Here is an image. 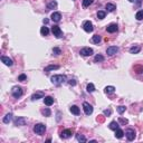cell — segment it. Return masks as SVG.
<instances>
[{
	"label": "cell",
	"instance_id": "obj_33",
	"mask_svg": "<svg viewBox=\"0 0 143 143\" xmlns=\"http://www.w3.org/2000/svg\"><path fill=\"white\" fill-rule=\"evenodd\" d=\"M41 114H42V115H45V116H51V111L49 109H45V110H42V111H41Z\"/></svg>",
	"mask_w": 143,
	"mask_h": 143
},
{
	"label": "cell",
	"instance_id": "obj_18",
	"mask_svg": "<svg viewBox=\"0 0 143 143\" xmlns=\"http://www.w3.org/2000/svg\"><path fill=\"white\" fill-rule=\"evenodd\" d=\"M58 68H59V66H58V65H49V66L45 67L44 72L48 73V72H51V71H55V69H58Z\"/></svg>",
	"mask_w": 143,
	"mask_h": 143
},
{
	"label": "cell",
	"instance_id": "obj_41",
	"mask_svg": "<svg viewBox=\"0 0 143 143\" xmlns=\"http://www.w3.org/2000/svg\"><path fill=\"white\" fill-rule=\"evenodd\" d=\"M68 84L72 85V86H75V85H76V82H75V80H71V81L68 82Z\"/></svg>",
	"mask_w": 143,
	"mask_h": 143
},
{
	"label": "cell",
	"instance_id": "obj_36",
	"mask_svg": "<svg viewBox=\"0 0 143 143\" xmlns=\"http://www.w3.org/2000/svg\"><path fill=\"white\" fill-rule=\"evenodd\" d=\"M125 110H126V107H125V106H119V107H117V112H119L120 114L124 113Z\"/></svg>",
	"mask_w": 143,
	"mask_h": 143
},
{
	"label": "cell",
	"instance_id": "obj_35",
	"mask_svg": "<svg viewBox=\"0 0 143 143\" xmlns=\"http://www.w3.org/2000/svg\"><path fill=\"white\" fill-rule=\"evenodd\" d=\"M26 80H27V76L25 74H21L18 76V81H20V82H25Z\"/></svg>",
	"mask_w": 143,
	"mask_h": 143
},
{
	"label": "cell",
	"instance_id": "obj_44",
	"mask_svg": "<svg viewBox=\"0 0 143 143\" xmlns=\"http://www.w3.org/2000/svg\"><path fill=\"white\" fill-rule=\"evenodd\" d=\"M130 1H131V2H134V1H135V0H130Z\"/></svg>",
	"mask_w": 143,
	"mask_h": 143
},
{
	"label": "cell",
	"instance_id": "obj_43",
	"mask_svg": "<svg viewBox=\"0 0 143 143\" xmlns=\"http://www.w3.org/2000/svg\"><path fill=\"white\" fill-rule=\"evenodd\" d=\"M42 21H44V24H48V21H49V20H48V19H44V20H42Z\"/></svg>",
	"mask_w": 143,
	"mask_h": 143
},
{
	"label": "cell",
	"instance_id": "obj_5",
	"mask_svg": "<svg viewBox=\"0 0 143 143\" xmlns=\"http://www.w3.org/2000/svg\"><path fill=\"white\" fill-rule=\"evenodd\" d=\"M83 29L86 32H92L93 29H94V27H93V24L90 20H86L83 22Z\"/></svg>",
	"mask_w": 143,
	"mask_h": 143
},
{
	"label": "cell",
	"instance_id": "obj_6",
	"mask_svg": "<svg viewBox=\"0 0 143 143\" xmlns=\"http://www.w3.org/2000/svg\"><path fill=\"white\" fill-rule=\"evenodd\" d=\"M51 31H53L54 36H55L56 38H61L63 37V31H61V29L59 28L58 26H53L51 27Z\"/></svg>",
	"mask_w": 143,
	"mask_h": 143
},
{
	"label": "cell",
	"instance_id": "obj_27",
	"mask_svg": "<svg viewBox=\"0 0 143 143\" xmlns=\"http://www.w3.org/2000/svg\"><path fill=\"white\" fill-rule=\"evenodd\" d=\"M47 7L49 9H54V8H56V7H57V2H56L55 0H51V1L47 3Z\"/></svg>",
	"mask_w": 143,
	"mask_h": 143
},
{
	"label": "cell",
	"instance_id": "obj_30",
	"mask_svg": "<svg viewBox=\"0 0 143 143\" xmlns=\"http://www.w3.org/2000/svg\"><path fill=\"white\" fill-rule=\"evenodd\" d=\"M94 61H95L96 63H102V61H104V57H103L102 55H100V54H98V55H96V56H95Z\"/></svg>",
	"mask_w": 143,
	"mask_h": 143
},
{
	"label": "cell",
	"instance_id": "obj_29",
	"mask_svg": "<svg viewBox=\"0 0 143 143\" xmlns=\"http://www.w3.org/2000/svg\"><path fill=\"white\" fill-rule=\"evenodd\" d=\"M93 1H94V0H83L82 5H83V7H84V8H87L88 6L93 3Z\"/></svg>",
	"mask_w": 143,
	"mask_h": 143
},
{
	"label": "cell",
	"instance_id": "obj_17",
	"mask_svg": "<svg viewBox=\"0 0 143 143\" xmlns=\"http://www.w3.org/2000/svg\"><path fill=\"white\" fill-rule=\"evenodd\" d=\"M69 111L72 112L73 114H75V115H80V113H81V111H80V107L78 106H76V105H73L69 109Z\"/></svg>",
	"mask_w": 143,
	"mask_h": 143
},
{
	"label": "cell",
	"instance_id": "obj_8",
	"mask_svg": "<svg viewBox=\"0 0 143 143\" xmlns=\"http://www.w3.org/2000/svg\"><path fill=\"white\" fill-rule=\"evenodd\" d=\"M117 51H119V47H117V46H110V47H107V49H106V54L109 56L115 55Z\"/></svg>",
	"mask_w": 143,
	"mask_h": 143
},
{
	"label": "cell",
	"instance_id": "obj_19",
	"mask_svg": "<svg viewBox=\"0 0 143 143\" xmlns=\"http://www.w3.org/2000/svg\"><path fill=\"white\" fill-rule=\"evenodd\" d=\"M105 8H106V10L109 11V12H113V11L116 9V7H115V5H113V3H106Z\"/></svg>",
	"mask_w": 143,
	"mask_h": 143
},
{
	"label": "cell",
	"instance_id": "obj_37",
	"mask_svg": "<svg viewBox=\"0 0 143 143\" xmlns=\"http://www.w3.org/2000/svg\"><path fill=\"white\" fill-rule=\"evenodd\" d=\"M53 53L55 54V55H59V54H61V49H59V48L54 47L53 48Z\"/></svg>",
	"mask_w": 143,
	"mask_h": 143
},
{
	"label": "cell",
	"instance_id": "obj_39",
	"mask_svg": "<svg viewBox=\"0 0 143 143\" xmlns=\"http://www.w3.org/2000/svg\"><path fill=\"white\" fill-rule=\"evenodd\" d=\"M134 68H135V71H136V73H139V74H140V73H143V67L142 66H135Z\"/></svg>",
	"mask_w": 143,
	"mask_h": 143
},
{
	"label": "cell",
	"instance_id": "obj_4",
	"mask_svg": "<svg viewBox=\"0 0 143 143\" xmlns=\"http://www.w3.org/2000/svg\"><path fill=\"white\" fill-rule=\"evenodd\" d=\"M125 136H126V139L129 141H133L135 139V136H136L135 131L133 130V129H127V130L125 131Z\"/></svg>",
	"mask_w": 143,
	"mask_h": 143
},
{
	"label": "cell",
	"instance_id": "obj_7",
	"mask_svg": "<svg viewBox=\"0 0 143 143\" xmlns=\"http://www.w3.org/2000/svg\"><path fill=\"white\" fill-rule=\"evenodd\" d=\"M83 109H84V112L86 115H91L93 113V106L90 103H87V102L83 103Z\"/></svg>",
	"mask_w": 143,
	"mask_h": 143
},
{
	"label": "cell",
	"instance_id": "obj_20",
	"mask_svg": "<svg viewBox=\"0 0 143 143\" xmlns=\"http://www.w3.org/2000/svg\"><path fill=\"white\" fill-rule=\"evenodd\" d=\"M119 122H116V121H113V122H111L110 123V125H109V129H111V130H113V131H115L116 129H119Z\"/></svg>",
	"mask_w": 143,
	"mask_h": 143
},
{
	"label": "cell",
	"instance_id": "obj_22",
	"mask_svg": "<svg viewBox=\"0 0 143 143\" xmlns=\"http://www.w3.org/2000/svg\"><path fill=\"white\" fill-rule=\"evenodd\" d=\"M104 92H105L106 94H113V93L115 92V87H114V86H106V87L104 88Z\"/></svg>",
	"mask_w": 143,
	"mask_h": 143
},
{
	"label": "cell",
	"instance_id": "obj_2",
	"mask_svg": "<svg viewBox=\"0 0 143 143\" xmlns=\"http://www.w3.org/2000/svg\"><path fill=\"white\" fill-rule=\"evenodd\" d=\"M45 131H46V125L42 124V123H38V124H36L34 126V132L38 135H42L45 133Z\"/></svg>",
	"mask_w": 143,
	"mask_h": 143
},
{
	"label": "cell",
	"instance_id": "obj_32",
	"mask_svg": "<svg viewBox=\"0 0 143 143\" xmlns=\"http://www.w3.org/2000/svg\"><path fill=\"white\" fill-rule=\"evenodd\" d=\"M135 18L138 19V20H142L143 19V10H140L136 12V15H135Z\"/></svg>",
	"mask_w": 143,
	"mask_h": 143
},
{
	"label": "cell",
	"instance_id": "obj_1",
	"mask_svg": "<svg viewBox=\"0 0 143 143\" xmlns=\"http://www.w3.org/2000/svg\"><path fill=\"white\" fill-rule=\"evenodd\" d=\"M51 80L54 85H61L66 81V76L65 75H54V76H51Z\"/></svg>",
	"mask_w": 143,
	"mask_h": 143
},
{
	"label": "cell",
	"instance_id": "obj_16",
	"mask_svg": "<svg viewBox=\"0 0 143 143\" xmlns=\"http://www.w3.org/2000/svg\"><path fill=\"white\" fill-rule=\"evenodd\" d=\"M26 124V119L25 117H18V119L15 121V125H17V126H22V125Z\"/></svg>",
	"mask_w": 143,
	"mask_h": 143
},
{
	"label": "cell",
	"instance_id": "obj_28",
	"mask_svg": "<svg viewBox=\"0 0 143 143\" xmlns=\"http://www.w3.org/2000/svg\"><path fill=\"white\" fill-rule=\"evenodd\" d=\"M40 34L42 35V36H47L48 34H49V29H48L47 27H41V29H40Z\"/></svg>",
	"mask_w": 143,
	"mask_h": 143
},
{
	"label": "cell",
	"instance_id": "obj_14",
	"mask_svg": "<svg viewBox=\"0 0 143 143\" xmlns=\"http://www.w3.org/2000/svg\"><path fill=\"white\" fill-rule=\"evenodd\" d=\"M51 18V20L55 21V22H59L61 19V12H53Z\"/></svg>",
	"mask_w": 143,
	"mask_h": 143
},
{
	"label": "cell",
	"instance_id": "obj_13",
	"mask_svg": "<svg viewBox=\"0 0 143 143\" xmlns=\"http://www.w3.org/2000/svg\"><path fill=\"white\" fill-rule=\"evenodd\" d=\"M44 97H45V94H44L42 92H37V93H35V94L31 95L32 101H37V100H39V98H44Z\"/></svg>",
	"mask_w": 143,
	"mask_h": 143
},
{
	"label": "cell",
	"instance_id": "obj_12",
	"mask_svg": "<svg viewBox=\"0 0 143 143\" xmlns=\"http://www.w3.org/2000/svg\"><path fill=\"white\" fill-rule=\"evenodd\" d=\"M1 61H2L5 65H7V66H12V59H10L9 57H7V56H1Z\"/></svg>",
	"mask_w": 143,
	"mask_h": 143
},
{
	"label": "cell",
	"instance_id": "obj_21",
	"mask_svg": "<svg viewBox=\"0 0 143 143\" xmlns=\"http://www.w3.org/2000/svg\"><path fill=\"white\" fill-rule=\"evenodd\" d=\"M123 135H124V132H123L121 129H116L115 130V138H117V139H122L123 138Z\"/></svg>",
	"mask_w": 143,
	"mask_h": 143
},
{
	"label": "cell",
	"instance_id": "obj_31",
	"mask_svg": "<svg viewBox=\"0 0 143 143\" xmlns=\"http://www.w3.org/2000/svg\"><path fill=\"white\" fill-rule=\"evenodd\" d=\"M76 139H77V141H80V142H86V138L82 134H76Z\"/></svg>",
	"mask_w": 143,
	"mask_h": 143
},
{
	"label": "cell",
	"instance_id": "obj_26",
	"mask_svg": "<svg viewBox=\"0 0 143 143\" xmlns=\"http://www.w3.org/2000/svg\"><path fill=\"white\" fill-rule=\"evenodd\" d=\"M86 91H87L88 93H93V92H94V91H95V86H94V84H93V83L87 84V86H86Z\"/></svg>",
	"mask_w": 143,
	"mask_h": 143
},
{
	"label": "cell",
	"instance_id": "obj_23",
	"mask_svg": "<svg viewBox=\"0 0 143 143\" xmlns=\"http://www.w3.org/2000/svg\"><path fill=\"white\" fill-rule=\"evenodd\" d=\"M11 119H12V114L11 113H8V114H6V116L3 117V123H6V124H8L9 122L11 121Z\"/></svg>",
	"mask_w": 143,
	"mask_h": 143
},
{
	"label": "cell",
	"instance_id": "obj_10",
	"mask_svg": "<svg viewBox=\"0 0 143 143\" xmlns=\"http://www.w3.org/2000/svg\"><path fill=\"white\" fill-rule=\"evenodd\" d=\"M72 134H73V130H71V129H66V130H64L63 132L61 133V139H68L72 136Z\"/></svg>",
	"mask_w": 143,
	"mask_h": 143
},
{
	"label": "cell",
	"instance_id": "obj_42",
	"mask_svg": "<svg viewBox=\"0 0 143 143\" xmlns=\"http://www.w3.org/2000/svg\"><path fill=\"white\" fill-rule=\"evenodd\" d=\"M102 116H103V115H101V116L97 117V121H98V122H104V117H102Z\"/></svg>",
	"mask_w": 143,
	"mask_h": 143
},
{
	"label": "cell",
	"instance_id": "obj_40",
	"mask_svg": "<svg viewBox=\"0 0 143 143\" xmlns=\"http://www.w3.org/2000/svg\"><path fill=\"white\" fill-rule=\"evenodd\" d=\"M119 122L121 123V124H127V122H129V121H127L126 119H123V117H120V119H119Z\"/></svg>",
	"mask_w": 143,
	"mask_h": 143
},
{
	"label": "cell",
	"instance_id": "obj_24",
	"mask_svg": "<svg viewBox=\"0 0 143 143\" xmlns=\"http://www.w3.org/2000/svg\"><path fill=\"white\" fill-rule=\"evenodd\" d=\"M140 51H141V47H140V46H133V47L130 48V53L131 54H138Z\"/></svg>",
	"mask_w": 143,
	"mask_h": 143
},
{
	"label": "cell",
	"instance_id": "obj_34",
	"mask_svg": "<svg viewBox=\"0 0 143 143\" xmlns=\"http://www.w3.org/2000/svg\"><path fill=\"white\" fill-rule=\"evenodd\" d=\"M105 15H106L105 11L100 10V11L97 12V18H98V19H104V18H105Z\"/></svg>",
	"mask_w": 143,
	"mask_h": 143
},
{
	"label": "cell",
	"instance_id": "obj_25",
	"mask_svg": "<svg viewBox=\"0 0 143 143\" xmlns=\"http://www.w3.org/2000/svg\"><path fill=\"white\" fill-rule=\"evenodd\" d=\"M101 40H102V38H101V36H98V35H94L92 38V41L94 42V44H100Z\"/></svg>",
	"mask_w": 143,
	"mask_h": 143
},
{
	"label": "cell",
	"instance_id": "obj_38",
	"mask_svg": "<svg viewBox=\"0 0 143 143\" xmlns=\"http://www.w3.org/2000/svg\"><path fill=\"white\" fill-rule=\"evenodd\" d=\"M104 115H105V116H110V115H111L112 114V110L111 109H109V110H104Z\"/></svg>",
	"mask_w": 143,
	"mask_h": 143
},
{
	"label": "cell",
	"instance_id": "obj_9",
	"mask_svg": "<svg viewBox=\"0 0 143 143\" xmlns=\"http://www.w3.org/2000/svg\"><path fill=\"white\" fill-rule=\"evenodd\" d=\"M80 54L82 56H91L93 54V49L92 48H90V47H84V48L81 49Z\"/></svg>",
	"mask_w": 143,
	"mask_h": 143
},
{
	"label": "cell",
	"instance_id": "obj_11",
	"mask_svg": "<svg viewBox=\"0 0 143 143\" xmlns=\"http://www.w3.org/2000/svg\"><path fill=\"white\" fill-rule=\"evenodd\" d=\"M117 29H119V27H117L116 24H111V25H109V26L106 27V30H107V32H111V34H113V32H116Z\"/></svg>",
	"mask_w": 143,
	"mask_h": 143
},
{
	"label": "cell",
	"instance_id": "obj_15",
	"mask_svg": "<svg viewBox=\"0 0 143 143\" xmlns=\"http://www.w3.org/2000/svg\"><path fill=\"white\" fill-rule=\"evenodd\" d=\"M44 103L46 104L47 106H51L54 104V98L51 96H45L44 97Z\"/></svg>",
	"mask_w": 143,
	"mask_h": 143
},
{
	"label": "cell",
	"instance_id": "obj_3",
	"mask_svg": "<svg viewBox=\"0 0 143 143\" xmlns=\"http://www.w3.org/2000/svg\"><path fill=\"white\" fill-rule=\"evenodd\" d=\"M11 94L15 98H19L22 95V88L20 86H13L12 90H11Z\"/></svg>",
	"mask_w": 143,
	"mask_h": 143
}]
</instances>
